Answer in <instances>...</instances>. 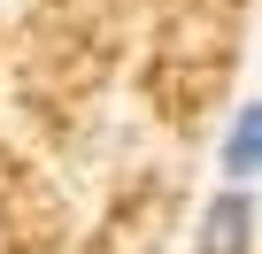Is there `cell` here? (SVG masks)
Instances as JSON below:
<instances>
[{
  "mask_svg": "<svg viewBox=\"0 0 262 254\" xmlns=\"http://www.w3.org/2000/svg\"><path fill=\"white\" fill-rule=\"evenodd\" d=\"M262 239V216H254V193H231L216 185L201 200V223H193V254H254Z\"/></svg>",
  "mask_w": 262,
  "mask_h": 254,
  "instance_id": "obj_1",
  "label": "cell"
},
{
  "mask_svg": "<svg viewBox=\"0 0 262 254\" xmlns=\"http://www.w3.org/2000/svg\"><path fill=\"white\" fill-rule=\"evenodd\" d=\"M216 170H224V185H231V193L262 185V100H247V108L231 116V131H224V154H216Z\"/></svg>",
  "mask_w": 262,
  "mask_h": 254,
  "instance_id": "obj_2",
  "label": "cell"
}]
</instances>
